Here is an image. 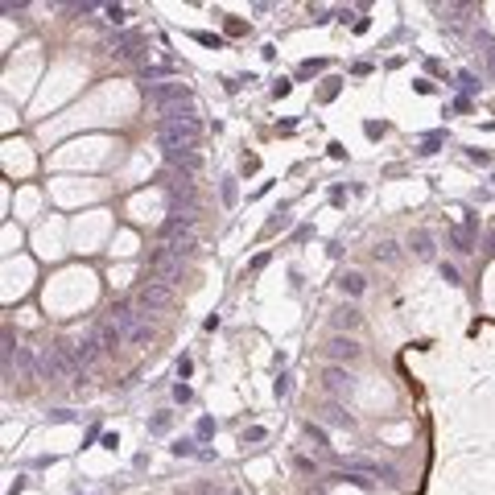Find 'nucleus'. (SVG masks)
<instances>
[{"label":"nucleus","instance_id":"nucleus-6","mask_svg":"<svg viewBox=\"0 0 495 495\" xmlns=\"http://www.w3.org/2000/svg\"><path fill=\"white\" fill-rule=\"evenodd\" d=\"M169 302H173V289H169V285H161V281H153V277L136 289V310H140V314L169 310Z\"/></svg>","mask_w":495,"mask_h":495},{"label":"nucleus","instance_id":"nucleus-40","mask_svg":"<svg viewBox=\"0 0 495 495\" xmlns=\"http://www.w3.org/2000/svg\"><path fill=\"white\" fill-rule=\"evenodd\" d=\"M289 388H293V384H289V376H281V380H277V397L285 401V397H289Z\"/></svg>","mask_w":495,"mask_h":495},{"label":"nucleus","instance_id":"nucleus-38","mask_svg":"<svg viewBox=\"0 0 495 495\" xmlns=\"http://www.w3.org/2000/svg\"><path fill=\"white\" fill-rule=\"evenodd\" d=\"M70 12H74V17H91V12H95V4H70Z\"/></svg>","mask_w":495,"mask_h":495},{"label":"nucleus","instance_id":"nucleus-4","mask_svg":"<svg viewBox=\"0 0 495 495\" xmlns=\"http://www.w3.org/2000/svg\"><path fill=\"white\" fill-rule=\"evenodd\" d=\"M149 273H153V281H161V285H178V281H182V256H178L169 244H161V248L149 256Z\"/></svg>","mask_w":495,"mask_h":495},{"label":"nucleus","instance_id":"nucleus-45","mask_svg":"<svg viewBox=\"0 0 495 495\" xmlns=\"http://www.w3.org/2000/svg\"><path fill=\"white\" fill-rule=\"evenodd\" d=\"M231 495H240V492H231Z\"/></svg>","mask_w":495,"mask_h":495},{"label":"nucleus","instance_id":"nucleus-36","mask_svg":"<svg viewBox=\"0 0 495 495\" xmlns=\"http://www.w3.org/2000/svg\"><path fill=\"white\" fill-rule=\"evenodd\" d=\"M248 442H264V430H260V425H252V430L244 434V446H248Z\"/></svg>","mask_w":495,"mask_h":495},{"label":"nucleus","instance_id":"nucleus-15","mask_svg":"<svg viewBox=\"0 0 495 495\" xmlns=\"http://www.w3.org/2000/svg\"><path fill=\"white\" fill-rule=\"evenodd\" d=\"M446 244H450L454 252H463V256L475 252V235H471L467 227H446Z\"/></svg>","mask_w":495,"mask_h":495},{"label":"nucleus","instance_id":"nucleus-41","mask_svg":"<svg viewBox=\"0 0 495 495\" xmlns=\"http://www.w3.org/2000/svg\"><path fill=\"white\" fill-rule=\"evenodd\" d=\"M273 95H289V78H277V83H273Z\"/></svg>","mask_w":495,"mask_h":495},{"label":"nucleus","instance_id":"nucleus-33","mask_svg":"<svg viewBox=\"0 0 495 495\" xmlns=\"http://www.w3.org/2000/svg\"><path fill=\"white\" fill-rule=\"evenodd\" d=\"M310 17H314V25H326V21H330V8H310Z\"/></svg>","mask_w":495,"mask_h":495},{"label":"nucleus","instance_id":"nucleus-35","mask_svg":"<svg viewBox=\"0 0 495 495\" xmlns=\"http://www.w3.org/2000/svg\"><path fill=\"white\" fill-rule=\"evenodd\" d=\"M211 434H215V421H211V417H202V421H198V438H211Z\"/></svg>","mask_w":495,"mask_h":495},{"label":"nucleus","instance_id":"nucleus-12","mask_svg":"<svg viewBox=\"0 0 495 495\" xmlns=\"http://www.w3.org/2000/svg\"><path fill=\"white\" fill-rule=\"evenodd\" d=\"M161 153H165V161H169L178 173H190V178H194V173L202 169V157H198V149H161Z\"/></svg>","mask_w":495,"mask_h":495},{"label":"nucleus","instance_id":"nucleus-20","mask_svg":"<svg viewBox=\"0 0 495 495\" xmlns=\"http://www.w3.org/2000/svg\"><path fill=\"white\" fill-rule=\"evenodd\" d=\"M434 12L442 21H463L467 12H475V4H434Z\"/></svg>","mask_w":495,"mask_h":495},{"label":"nucleus","instance_id":"nucleus-3","mask_svg":"<svg viewBox=\"0 0 495 495\" xmlns=\"http://www.w3.org/2000/svg\"><path fill=\"white\" fill-rule=\"evenodd\" d=\"M78 372H83V368L74 364V355H70L66 339L41 351V380H74Z\"/></svg>","mask_w":495,"mask_h":495},{"label":"nucleus","instance_id":"nucleus-30","mask_svg":"<svg viewBox=\"0 0 495 495\" xmlns=\"http://www.w3.org/2000/svg\"><path fill=\"white\" fill-rule=\"evenodd\" d=\"M479 41L487 45V50H483V58H487V70L495 74V41H492V37H479Z\"/></svg>","mask_w":495,"mask_h":495},{"label":"nucleus","instance_id":"nucleus-14","mask_svg":"<svg viewBox=\"0 0 495 495\" xmlns=\"http://www.w3.org/2000/svg\"><path fill=\"white\" fill-rule=\"evenodd\" d=\"M409 248H413V256L434 260V235H430L425 227H413V231H409Z\"/></svg>","mask_w":495,"mask_h":495},{"label":"nucleus","instance_id":"nucleus-17","mask_svg":"<svg viewBox=\"0 0 495 495\" xmlns=\"http://www.w3.org/2000/svg\"><path fill=\"white\" fill-rule=\"evenodd\" d=\"M339 289H343V293H347V297H359V293H364V289H368V277H364V273H355V268H351V273H343V277H339Z\"/></svg>","mask_w":495,"mask_h":495},{"label":"nucleus","instance_id":"nucleus-19","mask_svg":"<svg viewBox=\"0 0 495 495\" xmlns=\"http://www.w3.org/2000/svg\"><path fill=\"white\" fill-rule=\"evenodd\" d=\"M322 417H326L330 425H339V430H355V417H351V413H347L343 405H335V401H330V405L322 409Z\"/></svg>","mask_w":495,"mask_h":495},{"label":"nucleus","instance_id":"nucleus-21","mask_svg":"<svg viewBox=\"0 0 495 495\" xmlns=\"http://www.w3.org/2000/svg\"><path fill=\"white\" fill-rule=\"evenodd\" d=\"M306 438H310V442H314V450H318V454H330V442H326V434H322V430H318V425H314V421H310V425H306Z\"/></svg>","mask_w":495,"mask_h":495},{"label":"nucleus","instance_id":"nucleus-28","mask_svg":"<svg viewBox=\"0 0 495 495\" xmlns=\"http://www.w3.org/2000/svg\"><path fill=\"white\" fill-rule=\"evenodd\" d=\"M173 454H178V459H190V454H198V450H194L190 438H178V442H173Z\"/></svg>","mask_w":495,"mask_h":495},{"label":"nucleus","instance_id":"nucleus-2","mask_svg":"<svg viewBox=\"0 0 495 495\" xmlns=\"http://www.w3.org/2000/svg\"><path fill=\"white\" fill-rule=\"evenodd\" d=\"M145 103L165 116V112H178L182 103L190 107V103H194V91H190L186 83H153V87H145Z\"/></svg>","mask_w":495,"mask_h":495},{"label":"nucleus","instance_id":"nucleus-18","mask_svg":"<svg viewBox=\"0 0 495 495\" xmlns=\"http://www.w3.org/2000/svg\"><path fill=\"white\" fill-rule=\"evenodd\" d=\"M17 368H21V376H25V380H41V364L33 359V351H29V347H21V351H17Z\"/></svg>","mask_w":495,"mask_h":495},{"label":"nucleus","instance_id":"nucleus-42","mask_svg":"<svg viewBox=\"0 0 495 495\" xmlns=\"http://www.w3.org/2000/svg\"><path fill=\"white\" fill-rule=\"evenodd\" d=\"M335 91H339V78H330V83L322 87V99H335Z\"/></svg>","mask_w":495,"mask_h":495},{"label":"nucleus","instance_id":"nucleus-39","mask_svg":"<svg viewBox=\"0 0 495 495\" xmlns=\"http://www.w3.org/2000/svg\"><path fill=\"white\" fill-rule=\"evenodd\" d=\"M264 264H268V252H260V256H256V260H252V264H248V273H260V268H264Z\"/></svg>","mask_w":495,"mask_h":495},{"label":"nucleus","instance_id":"nucleus-9","mask_svg":"<svg viewBox=\"0 0 495 495\" xmlns=\"http://www.w3.org/2000/svg\"><path fill=\"white\" fill-rule=\"evenodd\" d=\"M322 388H326L330 397H351V392H355V376H351L347 368L330 364V368H322Z\"/></svg>","mask_w":495,"mask_h":495},{"label":"nucleus","instance_id":"nucleus-32","mask_svg":"<svg viewBox=\"0 0 495 495\" xmlns=\"http://www.w3.org/2000/svg\"><path fill=\"white\" fill-rule=\"evenodd\" d=\"M459 83H463V91H479V78H475L471 70H463V74H459Z\"/></svg>","mask_w":495,"mask_h":495},{"label":"nucleus","instance_id":"nucleus-31","mask_svg":"<svg viewBox=\"0 0 495 495\" xmlns=\"http://www.w3.org/2000/svg\"><path fill=\"white\" fill-rule=\"evenodd\" d=\"M25 8H29V4H25V0H8V4H4V17H21V12H25Z\"/></svg>","mask_w":495,"mask_h":495},{"label":"nucleus","instance_id":"nucleus-13","mask_svg":"<svg viewBox=\"0 0 495 495\" xmlns=\"http://www.w3.org/2000/svg\"><path fill=\"white\" fill-rule=\"evenodd\" d=\"M359 322H364V314H359V310H355V306H339V310H335V314H330V326H335V330H339V335H343V330H347V335H351V330H355V326H359Z\"/></svg>","mask_w":495,"mask_h":495},{"label":"nucleus","instance_id":"nucleus-8","mask_svg":"<svg viewBox=\"0 0 495 495\" xmlns=\"http://www.w3.org/2000/svg\"><path fill=\"white\" fill-rule=\"evenodd\" d=\"M66 347H70V355H74V364H78V368H91V364L103 355L99 335H78V339H66Z\"/></svg>","mask_w":495,"mask_h":495},{"label":"nucleus","instance_id":"nucleus-7","mask_svg":"<svg viewBox=\"0 0 495 495\" xmlns=\"http://www.w3.org/2000/svg\"><path fill=\"white\" fill-rule=\"evenodd\" d=\"M322 351H326V355H330L339 368H351V364H359V359H364V347H359L351 335H335V339H330Z\"/></svg>","mask_w":495,"mask_h":495},{"label":"nucleus","instance_id":"nucleus-23","mask_svg":"<svg viewBox=\"0 0 495 495\" xmlns=\"http://www.w3.org/2000/svg\"><path fill=\"white\" fill-rule=\"evenodd\" d=\"M128 343H132V347H149V343H153V330H149V322H140V326L128 335Z\"/></svg>","mask_w":495,"mask_h":495},{"label":"nucleus","instance_id":"nucleus-37","mask_svg":"<svg viewBox=\"0 0 495 495\" xmlns=\"http://www.w3.org/2000/svg\"><path fill=\"white\" fill-rule=\"evenodd\" d=\"M297 471H306V475H318V463H314V459H297Z\"/></svg>","mask_w":495,"mask_h":495},{"label":"nucleus","instance_id":"nucleus-10","mask_svg":"<svg viewBox=\"0 0 495 495\" xmlns=\"http://www.w3.org/2000/svg\"><path fill=\"white\" fill-rule=\"evenodd\" d=\"M190 231H194V211H182V215L173 211V215L161 223V240H165V244H178V240H186Z\"/></svg>","mask_w":495,"mask_h":495},{"label":"nucleus","instance_id":"nucleus-1","mask_svg":"<svg viewBox=\"0 0 495 495\" xmlns=\"http://www.w3.org/2000/svg\"><path fill=\"white\" fill-rule=\"evenodd\" d=\"M198 136H202L198 112H186V116H161V120H157V145H161V149H194Z\"/></svg>","mask_w":495,"mask_h":495},{"label":"nucleus","instance_id":"nucleus-27","mask_svg":"<svg viewBox=\"0 0 495 495\" xmlns=\"http://www.w3.org/2000/svg\"><path fill=\"white\" fill-rule=\"evenodd\" d=\"M169 425H173V417H169V413H157V417L149 421V434H165Z\"/></svg>","mask_w":495,"mask_h":495},{"label":"nucleus","instance_id":"nucleus-24","mask_svg":"<svg viewBox=\"0 0 495 495\" xmlns=\"http://www.w3.org/2000/svg\"><path fill=\"white\" fill-rule=\"evenodd\" d=\"M103 17H107L112 25H124V21H128V8H124V4H103Z\"/></svg>","mask_w":495,"mask_h":495},{"label":"nucleus","instance_id":"nucleus-22","mask_svg":"<svg viewBox=\"0 0 495 495\" xmlns=\"http://www.w3.org/2000/svg\"><path fill=\"white\" fill-rule=\"evenodd\" d=\"M372 256H376V260H384V264H388V260H397V256H401V248H397V244H392V240H384V244H376V248H372Z\"/></svg>","mask_w":495,"mask_h":495},{"label":"nucleus","instance_id":"nucleus-34","mask_svg":"<svg viewBox=\"0 0 495 495\" xmlns=\"http://www.w3.org/2000/svg\"><path fill=\"white\" fill-rule=\"evenodd\" d=\"M364 132H368V136H384L388 128H384V124H376V120H368V124H364Z\"/></svg>","mask_w":495,"mask_h":495},{"label":"nucleus","instance_id":"nucleus-26","mask_svg":"<svg viewBox=\"0 0 495 495\" xmlns=\"http://www.w3.org/2000/svg\"><path fill=\"white\" fill-rule=\"evenodd\" d=\"M442 140H446V132H430V136L421 140V149H417V153H438V145H442Z\"/></svg>","mask_w":495,"mask_h":495},{"label":"nucleus","instance_id":"nucleus-29","mask_svg":"<svg viewBox=\"0 0 495 495\" xmlns=\"http://www.w3.org/2000/svg\"><path fill=\"white\" fill-rule=\"evenodd\" d=\"M442 281H446V285H463V277H459L454 264H442Z\"/></svg>","mask_w":495,"mask_h":495},{"label":"nucleus","instance_id":"nucleus-43","mask_svg":"<svg viewBox=\"0 0 495 495\" xmlns=\"http://www.w3.org/2000/svg\"><path fill=\"white\" fill-rule=\"evenodd\" d=\"M487 252H492V256H495V231H492V240H487Z\"/></svg>","mask_w":495,"mask_h":495},{"label":"nucleus","instance_id":"nucleus-11","mask_svg":"<svg viewBox=\"0 0 495 495\" xmlns=\"http://www.w3.org/2000/svg\"><path fill=\"white\" fill-rule=\"evenodd\" d=\"M107 322H116V326L124 330V343H128V335H132V330L145 322V314L136 310V302H116V306H112V318H107Z\"/></svg>","mask_w":495,"mask_h":495},{"label":"nucleus","instance_id":"nucleus-25","mask_svg":"<svg viewBox=\"0 0 495 495\" xmlns=\"http://www.w3.org/2000/svg\"><path fill=\"white\" fill-rule=\"evenodd\" d=\"M219 198H223V207H235V178L219 182Z\"/></svg>","mask_w":495,"mask_h":495},{"label":"nucleus","instance_id":"nucleus-16","mask_svg":"<svg viewBox=\"0 0 495 495\" xmlns=\"http://www.w3.org/2000/svg\"><path fill=\"white\" fill-rule=\"evenodd\" d=\"M95 335H99V347H103V351H107V355H112V351H116V347H120V343H124V330H120V326H116V322H103V326H99V330H95Z\"/></svg>","mask_w":495,"mask_h":495},{"label":"nucleus","instance_id":"nucleus-44","mask_svg":"<svg viewBox=\"0 0 495 495\" xmlns=\"http://www.w3.org/2000/svg\"><path fill=\"white\" fill-rule=\"evenodd\" d=\"M310 495H322V487H314V492H310Z\"/></svg>","mask_w":495,"mask_h":495},{"label":"nucleus","instance_id":"nucleus-5","mask_svg":"<svg viewBox=\"0 0 495 495\" xmlns=\"http://www.w3.org/2000/svg\"><path fill=\"white\" fill-rule=\"evenodd\" d=\"M112 54H116L120 62H145V58H149V37L136 33V29L116 33V37H112Z\"/></svg>","mask_w":495,"mask_h":495}]
</instances>
